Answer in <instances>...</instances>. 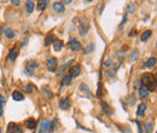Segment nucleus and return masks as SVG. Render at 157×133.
I'll list each match as a JSON object with an SVG mask.
<instances>
[{"label":"nucleus","mask_w":157,"mask_h":133,"mask_svg":"<svg viewBox=\"0 0 157 133\" xmlns=\"http://www.w3.org/2000/svg\"><path fill=\"white\" fill-rule=\"evenodd\" d=\"M71 79H73V78L69 75V74H68L67 76H64V79H63V82H64L65 85H70V82H71Z\"/></svg>","instance_id":"nucleus-25"},{"label":"nucleus","mask_w":157,"mask_h":133,"mask_svg":"<svg viewBox=\"0 0 157 133\" xmlns=\"http://www.w3.org/2000/svg\"><path fill=\"white\" fill-rule=\"evenodd\" d=\"M142 84H143V86H145L149 91H150V92H152V91H155L156 79L151 73H145L142 76Z\"/></svg>","instance_id":"nucleus-1"},{"label":"nucleus","mask_w":157,"mask_h":133,"mask_svg":"<svg viewBox=\"0 0 157 133\" xmlns=\"http://www.w3.org/2000/svg\"><path fill=\"white\" fill-rule=\"evenodd\" d=\"M149 94H150V91H149L145 86H143V87H140V90H139V96H140V98H146Z\"/></svg>","instance_id":"nucleus-12"},{"label":"nucleus","mask_w":157,"mask_h":133,"mask_svg":"<svg viewBox=\"0 0 157 133\" xmlns=\"http://www.w3.org/2000/svg\"><path fill=\"white\" fill-rule=\"evenodd\" d=\"M128 10H129V12H133L134 11V7H132V5H129L128 6Z\"/></svg>","instance_id":"nucleus-31"},{"label":"nucleus","mask_w":157,"mask_h":133,"mask_svg":"<svg viewBox=\"0 0 157 133\" xmlns=\"http://www.w3.org/2000/svg\"><path fill=\"white\" fill-rule=\"evenodd\" d=\"M155 64H156V58L151 57V58H149V60H147V62H146V64L144 66H145V68H154Z\"/></svg>","instance_id":"nucleus-15"},{"label":"nucleus","mask_w":157,"mask_h":133,"mask_svg":"<svg viewBox=\"0 0 157 133\" xmlns=\"http://www.w3.org/2000/svg\"><path fill=\"white\" fill-rule=\"evenodd\" d=\"M151 34H152V32H151V30H145L143 34H142V41H146L151 36Z\"/></svg>","instance_id":"nucleus-20"},{"label":"nucleus","mask_w":157,"mask_h":133,"mask_svg":"<svg viewBox=\"0 0 157 133\" xmlns=\"http://www.w3.org/2000/svg\"><path fill=\"white\" fill-rule=\"evenodd\" d=\"M59 106L62 108V109H68V108L70 106V99H69V98H63V99H61Z\"/></svg>","instance_id":"nucleus-11"},{"label":"nucleus","mask_w":157,"mask_h":133,"mask_svg":"<svg viewBox=\"0 0 157 133\" xmlns=\"http://www.w3.org/2000/svg\"><path fill=\"white\" fill-rule=\"evenodd\" d=\"M17 55H18V48L17 46H13L11 50H10V53H9V60L11 62H13L16 58H17Z\"/></svg>","instance_id":"nucleus-7"},{"label":"nucleus","mask_w":157,"mask_h":133,"mask_svg":"<svg viewBox=\"0 0 157 133\" xmlns=\"http://www.w3.org/2000/svg\"><path fill=\"white\" fill-rule=\"evenodd\" d=\"M104 65H105V66H108V68H109V66L111 65V58H108V60H106V61H105Z\"/></svg>","instance_id":"nucleus-28"},{"label":"nucleus","mask_w":157,"mask_h":133,"mask_svg":"<svg viewBox=\"0 0 157 133\" xmlns=\"http://www.w3.org/2000/svg\"><path fill=\"white\" fill-rule=\"evenodd\" d=\"M5 104H6V99H5V97H4L3 94H0V108H4Z\"/></svg>","instance_id":"nucleus-26"},{"label":"nucleus","mask_w":157,"mask_h":133,"mask_svg":"<svg viewBox=\"0 0 157 133\" xmlns=\"http://www.w3.org/2000/svg\"><path fill=\"white\" fill-rule=\"evenodd\" d=\"M26 9L28 11V13H31L34 10V3L33 1H26Z\"/></svg>","instance_id":"nucleus-19"},{"label":"nucleus","mask_w":157,"mask_h":133,"mask_svg":"<svg viewBox=\"0 0 157 133\" xmlns=\"http://www.w3.org/2000/svg\"><path fill=\"white\" fill-rule=\"evenodd\" d=\"M145 110H146V104L145 103H140L139 106H138V110H137L138 118H143L144 114H145Z\"/></svg>","instance_id":"nucleus-9"},{"label":"nucleus","mask_w":157,"mask_h":133,"mask_svg":"<svg viewBox=\"0 0 157 133\" xmlns=\"http://www.w3.org/2000/svg\"><path fill=\"white\" fill-rule=\"evenodd\" d=\"M62 47H63V41L62 40H54V43H53L54 51H61Z\"/></svg>","instance_id":"nucleus-14"},{"label":"nucleus","mask_w":157,"mask_h":133,"mask_svg":"<svg viewBox=\"0 0 157 133\" xmlns=\"http://www.w3.org/2000/svg\"><path fill=\"white\" fill-rule=\"evenodd\" d=\"M47 132H52V121H43L40 127V133H47Z\"/></svg>","instance_id":"nucleus-5"},{"label":"nucleus","mask_w":157,"mask_h":133,"mask_svg":"<svg viewBox=\"0 0 157 133\" xmlns=\"http://www.w3.org/2000/svg\"><path fill=\"white\" fill-rule=\"evenodd\" d=\"M135 33H137L135 30H132V32H130V34H129V36H134V35H137Z\"/></svg>","instance_id":"nucleus-32"},{"label":"nucleus","mask_w":157,"mask_h":133,"mask_svg":"<svg viewBox=\"0 0 157 133\" xmlns=\"http://www.w3.org/2000/svg\"><path fill=\"white\" fill-rule=\"evenodd\" d=\"M152 128H154V125H152V122H147V123L145 125V131H146L147 133L152 132Z\"/></svg>","instance_id":"nucleus-24"},{"label":"nucleus","mask_w":157,"mask_h":133,"mask_svg":"<svg viewBox=\"0 0 157 133\" xmlns=\"http://www.w3.org/2000/svg\"><path fill=\"white\" fill-rule=\"evenodd\" d=\"M54 36H53V34H48L47 36H46V39H45V45L46 46H48V45H51V44H53L54 43Z\"/></svg>","instance_id":"nucleus-18"},{"label":"nucleus","mask_w":157,"mask_h":133,"mask_svg":"<svg viewBox=\"0 0 157 133\" xmlns=\"http://www.w3.org/2000/svg\"><path fill=\"white\" fill-rule=\"evenodd\" d=\"M0 133H1V128H0Z\"/></svg>","instance_id":"nucleus-34"},{"label":"nucleus","mask_w":157,"mask_h":133,"mask_svg":"<svg viewBox=\"0 0 157 133\" xmlns=\"http://www.w3.org/2000/svg\"><path fill=\"white\" fill-rule=\"evenodd\" d=\"M26 126H27V128H29V130L35 128V127H36V120H35V119H28V120L26 121Z\"/></svg>","instance_id":"nucleus-13"},{"label":"nucleus","mask_w":157,"mask_h":133,"mask_svg":"<svg viewBox=\"0 0 157 133\" xmlns=\"http://www.w3.org/2000/svg\"><path fill=\"white\" fill-rule=\"evenodd\" d=\"M47 4H48L47 0H41V1H38V9L39 10H44L45 7L47 6Z\"/></svg>","instance_id":"nucleus-21"},{"label":"nucleus","mask_w":157,"mask_h":133,"mask_svg":"<svg viewBox=\"0 0 157 133\" xmlns=\"http://www.w3.org/2000/svg\"><path fill=\"white\" fill-rule=\"evenodd\" d=\"M80 73H81V66L80 65H73L71 68L69 69V75L71 76V78H76V76H79L80 75Z\"/></svg>","instance_id":"nucleus-6"},{"label":"nucleus","mask_w":157,"mask_h":133,"mask_svg":"<svg viewBox=\"0 0 157 133\" xmlns=\"http://www.w3.org/2000/svg\"><path fill=\"white\" fill-rule=\"evenodd\" d=\"M68 47L70 50H73V51H79V50H81V43L79 40L76 39H70L69 40V43H68Z\"/></svg>","instance_id":"nucleus-4"},{"label":"nucleus","mask_w":157,"mask_h":133,"mask_svg":"<svg viewBox=\"0 0 157 133\" xmlns=\"http://www.w3.org/2000/svg\"><path fill=\"white\" fill-rule=\"evenodd\" d=\"M80 90L82 91V92H84V91H86V93H89V88H88V86H87V85H85V84H82V85H81Z\"/></svg>","instance_id":"nucleus-27"},{"label":"nucleus","mask_w":157,"mask_h":133,"mask_svg":"<svg viewBox=\"0 0 157 133\" xmlns=\"http://www.w3.org/2000/svg\"><path fill=\"white\" fill-rule=\"evenodd\" d=\"M53 10H54L56 12H58V13H63V12L65 11V6H64L62 3H59V1H56V3L53 4Z\"/></svg>","instance_id":"nucleus-8"},{"label":"nucleus","mask_w":157,"mask_h":133,"mask_svg":"<svg viewBox=\"0 0 157 133\" xmlns=\"http://www.w3.org/2000/svg\"><path fill=\"white\" fill-rule=\"evenodd\" d=\"M27 66H28V68H30L31 70H34V69H36L39 66V64L36 62H34V61H29V62H27Z\"/></svg>","instance_id":"nucleus-22"},{"label":"nucleus","mask_w":157,"mask_h":133,"mask_svg":"<svg viewBox=\"0 0 157 133\" xmlns=\"http://www.w3.org/2000/svg\"><path fill=\"white\" fill-rule=\"evenodd\" d=\"M46 65H47V69L50 71L54 73L56 71V68H57V58L56 57H48V60L46 62Z\"/></svg>","instance_id":"nucleus-3"},{"label":"nucleus","mask_w":157,"mask_h":133,"mask_svg":"<svg viewBox=\"0 0 157 133\" xmlns=\"http://www.w3.org/2000/svg\"><path fill=\"white\" fill-rule=\"evenodd\" d=\"M137 53H138V52H137V51H134L133 53L130 55V58H132L133 61H137Z\"/></svg>","instance_id":"nucleus-29"},{"label":"nucleus","mask_w":157,"mask_h":133,"mask_svg":"<svg viewBox=\"0 0 157 133\" xmlns=\"http://www.w3.org/2000/svg\"><path fill=\"white\" fill-rule=\"evenodd\" d=\"M4 34H5V36H6L7 39H12V38H15V32H13L11 28L5 29V30H4Z\"/></svg>","instance_id":"nucleus-17"},{"label":"nucleus","mask_w":157,"mask_h":133,"mask_svg":"<svg viewBox=\"0 0 157 133\" xmlns=\"http://www.w3.org/2000/svg\"><path fill=\"white\" fill-rule=\"evenodd\" d=\"M13 5H16V6H18V4H20V0H12L11 1Z\"/></svg>","instance_id":"nucleus-30"},{"label":"nucleus","mask_w":157,"mask_h":133,"mask_svg":"<svg viewBox=\"0 0 157 133\" xmlns=\"http://www.w3.org/2000/svg\"><path fill=\"white\" fill-rule=\"evenodd\" d=\"M3 111H4V108H0V116L3 115Z\"/></svg>","instance_id":"nucleus-33"},{"label":"nucleus","mask_w":157,"mask_h":133,"mask_svg":"<svg viewBox=\"0 0 157 133\" xmlns=\"http://www.w3.org/2000/svg\"><path fill=\"white\" fill-rule=\"evenodd\" d=\"M94 50V45L93 44H88L86 47H85V53L86 55H88V53H91Z\"/></svg>","instance_id":"nucleus-23"},{"label":"nucleus","mask_w":157,"mask_h":133,"mask_svg":"<svg viewBox=\"0 0 157 133\" xmlns=\"http://www.w3.org/2000/svg\"><path fill=\"white\" fill-rule=\"evenodd\" d=\"M89 29V24H88V21L86 17H81L80 20V33L82 36L87 35V32Z\"/></svg>","instance_id":"nucleus-2"},{"label":"nucleus","mask_w":157,"mask_h":133,"mask_svg":"<svg viewBox=\"0 0 157 133\" xmlns=\"http://www.w3.org/2000/svg\"><path fill=\"white\" fill-rule=\"evenodd\" d=\"M12 98L15 99V101H17V102H21L24 99V96L21 93V92H17V91H15V92L12 93Z\"/></svg>","instance_id":"nucleus-16"},{"label":"nucleus","mask_w":157,"mask_h":133,"mask_svg":"<svg viewBox=\"0 0 157 133\" xmlns=\"http://www.w3.org/2000/svg\"><path fill=\"white\" fill-rule=\"evenodd\" d=\"M18 130H20V127L17 126V123L10 122L9 125H7V133H15V132H17Z\"/></svg>","instance_id":"nucleus-10"}]
</instances>
